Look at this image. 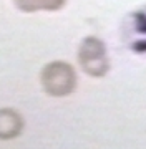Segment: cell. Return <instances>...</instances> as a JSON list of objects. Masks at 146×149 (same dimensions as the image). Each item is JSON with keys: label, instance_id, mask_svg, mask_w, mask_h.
<instances>
[{"label": "cell", "instance_id": "6da1fadb", "mask_svg": "<svg viewBox=\"0 0 146 149\" xmlns=\"http://www.w3.org/2000/svg\"><path fill=\"white\" fill-rule=\"evenodd\" d=\"M22 128L20 118L12 109H0V138L8 139L15 138Z\"/></svg>", "mask_w": 146, "mask_h": 149}]
</instances>
